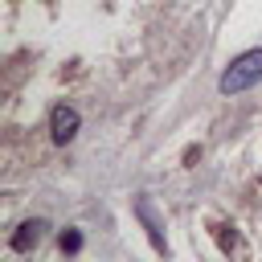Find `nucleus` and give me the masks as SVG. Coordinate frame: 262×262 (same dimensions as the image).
<instances>
[{
	"instance_id": "obj_1",
	"label": "nucleus",
	"mask_w": 262,
	"mask_h": 262,
	"mask_svg": "<svg viewBox=\"0 0 262 262\" xmlns=\"http://www.w3.org/2000/svg\"><path fill=\"white\" fill-rule=\"evenodd\" d=\"M262 78V45L258 49H246V53H237L233 61H229V70L221 74V94H242V90H250L254 82Z\"/></svg>"
},
{
	"instance_id": "obj_2",
	"label": "nucleus",
	"mask_w": 262,
	"mask_h": 262,
	"mask_svg": "<svg viewBox=\"0 0 262 262\" xmlns=\"http://www.w3.org/2000/svg\"><path fill=\"white\" fill-rule=\"evenodd\" d=\"M78 127H82V115H78L74 106L57 102V106L49 111V135H53V143H70V139L78 135Z\"/></svg>"
},
{
	"instance_id": "obj_3",
	"label": "nucleus",
	"mask_w": 262,
	"mask_h": 262,
	"mask_svg": "<svg viewBox=\"0 0 262 262\" xmlns=\"http://www.w3.org/2000/svg\"><path fill=\"white\" fill-rule=\"evenodd\" d=\"M45 229H49V225H45L41 217H29V221H20V225H16V233H12V242H8V246H12L16 254H29V250H37V246H41Z\"/></svg>"
},
{
	"instance_id": "obj_4",
	"label": "nucleus",
	"mask_w": 262,
	"mask_h": 262,
	"mask_svg": "<svg viewBox=\"0 0 262 262\" xmlns=\"http://www.w3.org/2000/svg\"><path fill=\"white\" fill-rule=\"evenodd\" d=\"M135 217L143 221V229H147L151 246H156L160 254H168V242H164V233H160V221H156V209H151V201H147V196H139V201H135Z\"/></svg>"
},
{
	"instance_id": "obj_5",
	"label": "nucleus",
	"mask_w": 262,
	"mask_h": 262,
	"mask_svg": "<svg viewBox=\"0 0 262 262\" xmlns=\"http://www.w3.org/2000/svg\"><path fill=\"white\" fill-rule=\"evenodd\" d=\"M82 250V233L78 229H61V254H78Z\"/></svg>"
}]
</instances>
